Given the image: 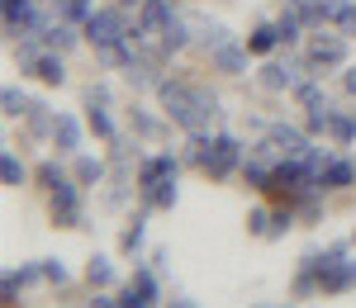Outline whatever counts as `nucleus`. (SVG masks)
<instances>
[{"label": "nucleus", "instance_id": "nucleus-1", "mask_svg": "<svg viewBox=\"0 0 356 308\" xmlns=\"http://www.w3.org/2000/svg\"><path fill=\"white\" fill-rule=\"evenodd\" d=\"M171 119H176L186 133H204V128L219 119V95H214V90H204V85H191V100L171 114Z\"/></svg>", "mask_w": 356, "mask_h": 308}, {"label": "nucleus", "instance_id": "nucleus-2", "mask_svg": "<svg viewBox=\"0 0 356 308\" xmlns=\"http://www.w3.org/2000/svg\"><path fill=\"white\" fill-rule=\"evenodd\" d=\"M238 166H243V142L233 138V133H219V138L209 142V157H204L200 171H204L209 180H228Z\"/></svg>", "mask_w": 356, "mask_h": 308}, {"label": "nucleus", "instance_id": "nucleus-3", "mask_svg": "<svg viewBox=\"0 0 356 308\" xmlns=\"http://www.w3.org/2000/svg\"><path fill=\"white\" fill-rule=\"evenodd\" d=\"M304 62H309L314 71L342 67V62H347V33H323V28H314V38H309V48H304Z\"/></svg>", "mask_w": 356, "mask_h": 308}, {"label": "nucleus", "instance_id": "nucleus-4", "mask_svg": "<svg viewBox=\"0 0 356 308\" xmlns=\"http://www.w3.org/2000/svg\"><path fill=\"white\" fill-rule=\"evenodd\" d=\"M134 28L124 24V10H95L90 19H86V38L95 43V48H105V43H119V38H129Z\"/></svg>", "mask_w": 356, "mask_h": 308}, {"label": "nucleus", "instance_id": "nucleus-5", "mask_svg": "<svg viewBox=\"0 0 356 308\" xmlns=\"http://www.w3.org/2000/svg\"><path fill=\"white\" fill-rule=\"evenodd\" d=\"M176 15H171V0H143L138 5V43H152V38H162V28L171 24Z\"/></svg>", "mask_w": 356, "mask_h": 308}, {"label": "nucleus", "instance_id": "nucleus-6", "mask_svg": "<svg viewBox=\"0 0 356 308\" xmlns=\"http://www.w3.org/2000/svg\"><path fill=\"white\" fill-rule=\"evenodd\" d=\"M157 271H147V266H138L134 271V280L119 289V304L124 308H147V304H157Z\"/></svg>", "mask_w": 356, "mask_h": 308}, {"label": "nucleus", "instance_id": "nucleus-7", "mask_svg": "<svg viewBox=\"0 0 356 308\" xmlns=\"http://www.w3.org/2000/svg\"><path fill=\"white\" fill-rule=\"evenodd\" d=\"M318 289L323 294H347V289H356V261H342V256L332 252V261H323V271H318Z\"/></svg>", "mask_w": 356, "mask_h": 308}, {"label": "nucleus", "instance_id": "nucleus-8", "mask_svg": "<svg viewBox=\"0 0 356 308\" xmlns=\"http://www.w3.org/2000/svg\"><path fill=\"white\" fill-rule=\"evenodd\" d=\"M53 223L57 228H81V190L67 185V180L53 190Z\"/></svg>", "mask_w": 356, "mask_h": 308}, {"label": "nucleus", "instance_id": "nucleus-9", "mask_svg": "<svg viewBox=\"0 0 356 308\" xmlns=\"http://www.w3.org/2000/svg\"><path fill=\"white\" fill-rule=\"evenodd\" d=\"M247 57H252V48L228 38L223 48H214V53H209V62H214V71H223V76H243V71H247Z\"/></svg>", "mask_w": 356, "mask_h": 308}, {"label": "nucleus", "instance_id": "nucleus-10", "mask_svg": "<svg viewBox=\"0 0 356 308\" xmlns=\"http://www.w3.org/2000/svg\"><path fill=\"white\" fill-rule=\"evenodd\" d=\"M162 180H176V157H171V152H157V157H147V162L138 166V190H152V185H162Z\"/></svg>", "mask_w": 356, "mask_h": 308}, {"label": "nucleus", "instance_id": "nucleus-11", "mask_svg": "<svg viewBox=\"0 0 356 308\" xmlns=\"http://www.w3.org/2000/svg\"><path fill=\"white\" fill-rule=\"evenodd\" d=\"M266 138H271L275 157H304V152H309V138H304L300 128H290V123H271Z\"/></svg>", "mask_w": 356, "mask_h": 308}, {"label": "nucleus", "instance_id": "nucleus-12", "mask_svg": "<svg viewBox=\"0 0 356 308\" xmlns=\"http://www.w3.org/2000/svg\"><path fill=\"white\" fill-rule=\"evenodd\" d=\"M295 81H300V71H295L290 62H266V67L257 71V85H261V90H295Z\"/></svg>", "mask_w": 356, "mask_h": 308}, {"label": "nucleus", "instance_id": "nucleus-13", "mask_svg": "<svg viewBox=\"0 0 356 308\" xmlns=\"http://www.w3.org/2000/svg\"><path fill=\"white\" fill-rule=\"evenodd\" d=\"M43 275V266H19V271H5V280H0V304H19V289L33 284Z\"/></svg>", "mask_w": 356, "mask_h": 308}, {"label": "nucleus", "instance_id": "nucleus-14", "mask_svg": "<svg viewBox=\"0 0 356 308\" xmlns=\"http://www.w3.org/2000/svg\"><path fill=\"white\" fill-rule=\"evenodd\" d=\"M53 147H57V152H76V147H81V119H76V114H57Z\"/></svg>", "mask_w": 356, "mask_h": 308}, {"label": "nucleus", "instance_id": "nucleus-15", "mask_svg": "<svg viewBox=\"0 0 356 308\" xmlns=\"http://www.w3.org/2000/svg\"><path fill=\"white\" fill-rule=\"evenodd\" d=\"M33 76H38V81H48V85H62V81H67V67H62L57 48L38 53V62H33Z\"/></svg>", "mask_w": 356, "mask_h": 308}, {"label": "nucleus", "instance_id": "nucleus-16", "mask_svg": "<svg viewBox=\"0 0 356 308\" xmlns=\"http://www.w3.org/2000/svg\"><path fill=\"white\" fill-rule=\"evenodd\" d=\"M342 185H356V162L332 157L328 166H323V190H342Z\"/></svg>", "mask_w": 356, "mask_h": 308}, {"label": "nucleus", "instance_id": "nucleus-17", "mask_svg": "<svg viewBox=\"0 0 356 308\" xmlns=\"http://www.w3.org/2000/svg\"><path fill=\"white\" fill-rule=\"evenodd\" d=\"M318 190H323V185H309V190H300V195L290 199L304 223H318V219H323V199H318Z\"/></svg>", "mask_w": 356, "mask_h": 308}, {"label": "nucleus", "instance_id": "nucleus-18", "mask_svg": "<svg viewBox=\"0 0 356 308\" xmlns=\"http://www.w3.org/2000/svg\"><path fill=\"white\" fill-rule=\"evenodd\" d=\"M53 123H57V114L48 110V105H33V110L24 114V133L29 138H43V133L53 138Z\"/></svg>", "mask_w": 356, "mask_h": 308}, {"label": "nucleus", "instance_id": "nucleus-19", "mask_svg": "<svg viewBox=\"0 0 356 308\" xmlns=\"http://www.w3.org/2000/svg\"><path fill=\"white\" fill-rule=\"evenodd\" d=\"M290 95H295V100H300L304 110H328V95H323V85L318 81H295V90H290Z\"/></svg>", "mask_w": 356, "mask_h": 308}, {"label": "nucleus", "instance_id": "nucleus-20", "mask_svg": "<svg viewBox=\"0 0 356 308\" xmlns=\"http://www.w3.org/2000/svg\"><path fill=\"white\" fill-rule=\"evenodd\" d=\"M275 43H280V24H257L252 33H247V48H252L257 57H266Z\"/></svg>", "mask_w": 356, "mask_h": 308}, {"label": "nucleus", "instance_id": "nucleus-21", "mask_svg": "<svg viewBox=\"0 0 356 308\" xmlns=\"http://www.w3.org/2000/svg\"><path fill=\"white\" fill-rule=\"evenodd\" d=\"M176 199H181V190H176V180H162V185L143 190V204H147V209H176Z\"/></svg>", "mask_w": 356, "mask_h": 308}, {"label": "nucleus", "instance_id": "nucleus-22", "mask_svg": "<svg viewBox=\"0 0 356 308\" xmlns=\"http://www.w3.org/2000/svg\"><path fill=\"white\" fill-rule=\"evenodd\" d=\"M271 162H261V157H247L243 162V176H247V185L252 190H271Z\"/></svg>", "mask_w": 356, "mask_h": 308}, {"label": "nucleus", "instance_id": "nucleus-23", "mask_svg": "<svg viewBox=\"0 0 356 308\" xmlns=\"http://www.w3.org/2000/svg\"><path fill=\"white\" fill-rule=\"evenodd\" d=\"M43 43H48V48H57V53H67V48L76 43V28H72V19H53V24H48V33H43Z\"/></svg>", "mask_w": 356, "mask_h": 308}, {"label": "nucleus", "instance_id": "nucleus-24", "mask_svg": "<svg viewBox=\"0 0 356 308\" xmlns=\"http://www.w3.org/2000/svg\"><path fill=\"white\" fill-rule=\"evenodd\" d=\"M328 138H332V142H352V138H356V110H347V114L332 110V114H328Z\"/></svg>", "mask_w": 356, "mask_h": 308}, {"label": "nucleus", "instance_id": "nucleus-25", "mask_svg": "<svg viewBox=\"0 0 356 308\" xmlns=\"http://www.w3.org/2000/svg\"><path fill=\"white\" fill-rule=\"evenodd\" d=\"M191 38H195V33H186V19H171V24L162 28V38H157V43H162V53L171 57V53H181Z\"/></svg>", "mask_w": 356, "mask_h": 308}, {"label": "nucleus", "instance_id": "nucleus-26", "mask_svg": "<svg viewBox=\"0 0 356 308\" xmlns=\"http://www.w3.org/2000/svg\"><path fill=\"white\" fill-rule=\"evenodd\" d=\"M0 180H5V185H10V190H19V185H24V180H29L24 162H19V157H15V152H0Z\"/></svg>", "mask_w": 356, "mask_h": 308}, {"label": "nucleus", "instance_id": "nucleus-27", "mask_svg": "<svg viewBox=\"0 0 356 308\" xmlns=\"http://www.w3.org/2000/svg\"><path fill=\"white\" fill-rule=\"evenodd\" d=\"M0 105H5V119H24L33 110V100H29L19 85H5V95H0Z\"/></svg>", "mask_w": 356, "mask_h": 308}, {"label": "nucleus", "instance_id": "nucleus-28", "mask_svg": "<svg viewBox=\"0 0 356 308\" xmlns=\"http://www.w3.org/2000/svg\"><path fill=\"white\" fill-rule=\"evenodd\" d=\"M191 24H195V43H204L209 53L228 43V28H223V24H204V19H191Z\"/></svg>", "mask_w": 356, "mask_h": 308}, {"label": "nucleus", "instance_id": "nucleus-29", "mask_svg": "<svg viewBox=\"0 0 356 308\" xmlns=\"http://www.w3.org/2000/svg\"><path fill=\"white\" fill-rule=\"evenodd\" d=\"M143 228H147V204H143L134 219H129L124 237H119V247H124V252H138V247H143Z\"/></svg>", "mask_w": 356, "mask_h": 308}, {"label": "nucleus", "instance_id": "nucleus-30", "mask_svg": "<svg viewBox=\"0 0 356 308\" xmlns=\"http://www.w3.org/2000/svg\"><path fill=\"white\" fill-rule=\"evenodd\" d=\"M86 280L95 284V289H110V284H114V266H110V256H90V266H86Z\"/></svg>", "mask_w": 356, "mask_h": 308}, {"label": "nucleus", "instance_id": "nucleus-31", "mask_svg": "<svg viewBox=\"0 0 356 308\" xmlns=\"http://www.w3.org/2000/svg\"><path fill=\"white\" fill-rule=\"evenodd\" d=\"M76 180H81V185H100V180H105V162H100V157H76Z\"/></svg>", "mask_w": 356, "mask_h": 308}, {"label": "nucleus", "instance_id": "nucleus-32", "mask_svg": "<svg viewBox=\"0 0 356 308\" xmlns=\"http://www.w3.org/2000/svg\"><path fill=\"white\" fill-rule=\"evenodd\" d=\"M129 123H134V133H143V138H162V123L143 110V105H134V110H129Z\"/></svg>", "mask_w": 356, "mask_h": 308}, {"label": "nucleus", "instance_id": "nucleus-33", "mask_svg": "<svg viewBox=\"0 0 356 308\" xmlns=\"http://www.w3.org/2000/svg\"><path fill=\"white\" fill-rule=\"evenodd\" d=\"M57 15L76 24V19H90V15H95V5H90V0H57Z\"/></svg>", "mask_w": 356, "mask_h": 308}, {"label": "nucleus", "instance_id": "nucleus-34", "mask_svg": "<svg viewBox=\"0 0 356 308\" xmlns=\"http://www.w3.org/2000/svg\"><path fill=\"white\" fill-rule=\"evenodd\" d=\"M290 228H295V209H290V204H285V209H275L271 214V232H266V237H285V232H290Z\"/></svg>", "mask_w": 356, "mask_h": 308}, {"label": "nucleus", "instance_id": "nucleus-35", "mask_svg": "<svg viewBox=\"0 0 356 308\" xmlns=\"http://www.w3.org/2000/svg\"><path fill=\"white\" fill-rule=\"evenodd\" d=\"M33 180H38V185H48V190H57V185H62V166H57V162H38Z\"/></svg>", "mask_w": 356, "mask_h": 308}, {"label": "nucleus", "instance_id": "nucleus-36", "mask_svg": "<svg viewBox=\"0 0 356 308\" xmlns=\"http://www.w3.org/2000/svg\"><path fill=\"white\" fill-rule=\"evenodd\" d=\"M247 232H252V237H266V232H271V214H266V209H252V214H247Z\"/></svg>", "mask_w": 356, "mask_h": 308}, {"label": "nucleus", "instance_id": "nucleus-37", "mask_svg": "<svg viewBox=\"0 0 356 308\" xmlns=\"http://www.w3.org/2000/svg\"><path fill=\"white\" fill-rule=\"evenodd\" d=\"M86 123H90V128H95L100 138H114V123H110V114H105V110H95V105H90V114H86Z\"/></svg>", "mask_w": 356, "mask_h": 308}, {"label": "nucleus", "instance_id": "nucleus-38", "mask_svg": "<svg viewBox=\"0 0 356 308\" xmlns=\"http://www.w3.org/2000/svg\"><path fill=\"white\" fill-rule=\"evenodd\" d=\"M347 10H352V0H318V15H323V24H328V19H342Z\"/></svg>", "mask_w": 356, "mask_h": 308}, {"label": "nucleus", "instance_id": "nucleus-39", "mask_svg": "<svg viewBox=\"0 0 356 308\" xmlns=\"http://www.w3.org/2000/svg\"><path fill=\"white\" fill-rule=\"evenodd\" d=\"M43 280H48V284H67V266H62L57 256H48V261H43Z\"/></svg>", "mask_w": 356, "mask_h": 308}, {"label": "nucleus", "instance_id": "nucleus-40", "mask_svg": "<svg viewBox=\"0 0 356 308\" xmlns=\"http://www.w3.org/2000/svg\"><path fill=\"white\" fill-rule=\"evenodd\" d=\"M342 90L356 100V67H347V71H342Z\"/></svg>", "mask_w": 356, "mask_h": 308}, {"label": "nucleus", "instance_id": "nucleus-41", "mask_svg": "<svg viewBox=\"0 0 356 308\" xmlns=\"http://www.w3.org/2000/svg\"><path fill=\"white\" fill-rule=\"evenodd\" d=\"M352 237H356V232H352Z\"/></svg>", "mask_w": 356, "mask_h": 308}]
</instances>
